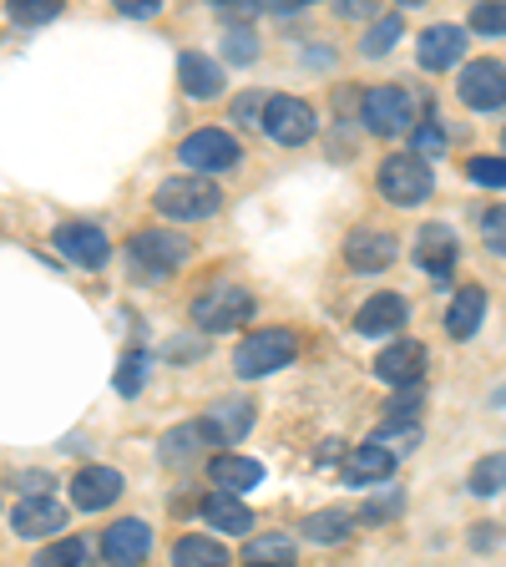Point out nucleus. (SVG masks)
Masks as SVG:
<instances>
[{"instance_id":"f257e3e1","label":"nucleus","mask_w":506,"mask_h":567,"mask_svg":"<svg viewBox=\"0 0 506 567\" xmlns=\"http://www.w3.org/2000/svg\"><path fill=\"white\" fill-rule=\"evenodd\" d=\"M295 354H299V334L283 330V324H269V330L244 334V344L234 350V370L244 380H264L295 365Z\"/></svg>"},{"instance_id":"f03ea898","label":"nucleus","mask_w":506,"mask_h":567,"mask_svg":"<svg viewBox=\"0 0 506 567\" xmlns=\"http://www.w3.org/2000/svg\"><path fill=\"white\" fill-rule=\"evenodd\" d=\"M157 213L173 218V224H198V218H213V213L224 208V188L213 183V177H193V173H177L167 177L163 188H157Z\"/></svg>"},{"instance_id":"7ed1b4c3","label":"nucleus","mask_w":506,"mask_h":567,"mask_svg":"<svg viewBox=\"0 0 506 567\" xmlns=\"http://www.w3.org/2000/svg\"><path fill=\"white\" fill-rule=\"evenodd\" d=\"M375 188L385 193V203H395V208H415V203L431 198L436 173H431V163H421L415 153H390L375 173Z\"/></svg>"},{"instance_id":"20e7f679","label":"nucleus","mask_w":506,"mask_h":567,"mask_svg":"<svg viewBox=\"0 0 506 567\" xmlns=\"http://www.w3.org/2000/svg\"><path fill=\"white\" fill-rule=\"evenodd\" d=\"M132 269L142 274V279H167L173 269H183L193 254V244L183 234H173V228H142V234H132Z\"/></svg>"},{"instance_id":"39448f33","label":"nucleus","mask_w":506,"mask_h":567,"mask_svg":"<svg viewBox=\"0 0 506 567\" xmlns=\"http://www.w3.org/2000/svg\"><path fill=\"white\" fill-rule=\"evenodd\" d=\"M360 122H365L375 137H401V132L415 127V102L405 86L395 82H380V86H365L360 96Z\"/></svg>"},{"instance_id":"423d86ee","label":"nucleus","mask_w":506,"mask_h":567,"mask_svg":"<svg viewBox=\"0 0 506 567\" xmlns=\"http://www.w3.org/2000/svg\"><path fill=\"white\" fill-rule=\"evenodd\" d=\"M248 315H254V295L238 289V284H213V289H203V295L193 299V324H198L203 334L238 330V324H248Z\"/></svg>"},{"instance_id":"0eeeda50","label":"nucleus","mask_w":506,"mask_h":567,"mask_svg":"<svg viewBox=\"0 0 506 567\" xmlns=\"http://www.w3.org/2000/svg\"><path fill=\"white\" fill-rule=\"evenodd\" d=\"M177 157H183V167H193V177H213V173H228V167L244 163V147L224 127H198L193 137H183Z\"/></svg>"},{"instance_id":"6e6552de","label":"nucleus","mask_w":506,"mask_h":567,"mask_svg":"<svg viewBox=\"0 0 506 567\" xmlns=\"http://www.w3.org/2000/svg\"><path fill=\"white\" fill-rule=\"evenodd\" d=\"M259 132H269L279 147H304V142L314 137V106H309L304 96H269Z\"/></svg>"},{"instance_id":"1a4fd4ad","label":"nucleus","mask_w":506,"mask_h":567,"mask_svg":"<svg viewBox=\"0 0 506 567\" xmlns=\"http://www.w3.org/2000/svg\"><path fill=\"white\" fill-rule=\"evenodd\" d=\"M456 96L472 106V112H496V106H506V66L492 56L466 61L456 76Z\"/></svg>"},{"instance_id":"9d476101","label":"nucleus","mask_w":506,"mask_h":567,"mask_svg":"<svg viewBox=\"0 0 506 567\" xmlns=\"http://www.w3.org/2000/svg\"><path fill=\"white\" fill-rule=\"evenodd\" d=\"M425 370H431V350L421 340H395L375 354V375L395 390H415L425 380Z\"/></svg>"},{"instance_id":"9b49d317","label":"nucleus","mask_w":506,"mask_h":567,"mask_svg":"<svg viewBox=\"0 0 506 567\" xmlns=\"http://www.w3.org/2000/svg\"><path fill=\"white\" fill-rule=\"evenodd\" d=\"M153 553V527L142 517H122L102 532V563L112 567H142Z\"/></svg>"},{"instance_id":"f8f14e48","label":"nucleus","mask_w":506,"mask_h":567,"mask_svg":"<svg viewBox=\"0 0 506 567\" xmlns=\"http://www.w3.org/2000/svg\"><path fill=\"white\" fill-rule=\"evenodd\" d=\"M51 244H56V254L71 259L76 269H102V264L112 259V238L96 224H61L56 234H51Z\"/></svg>"},{"instance_id":"ddd939ff","label":"nucleus","mask_w":506,"mask_h":567,"mask_svg":"<svg viewBox=\"0 0 506 567\" xmlns=\"http://www.w3.org/2000/svg\"><path fill=\"white\" fill-rule=\"evenodd\" d=\"M11 527L16 537H51L56 543L61 532H66V507H61L56 496H25V502H16L11 507Z\"/></svg>"},{"instance_id":"4468645a","label":"nucleus","mask_w":506,"mask_h":567,"mask_svg":"<svg viewBox=\"0 0 506 567\" xmlns=\"http://www.w3.org/2000/svg\"><path fill=\"white\" fill-rule=\"evenodd\" d=\"M198 431H203V441H208V446H238V441L254 431V405H248L244 395H234V401H218L198 421Z\"/></svg>"},{"instance_id":"2eb2a0df","label":"nucleus","mask_w":506,"mask_h":567,"mask_svg":"<svg viewBox=\"0 0 506 567\" xmlns=\"http://www.w3.org/2000/svg\"><path fill=\"white\" fill-rule=\"evenodd\" d=\"M456 254H461V238L451 224H425L421 234H415V264H421L431 279H451Z\"/></svg>"},{"instance_id":"dca6fc26","label":"nucleus","mask_w":506,"mask_h":567,"mask_svg":"<svg viewBox=\"0 0 506 567\" xmlns=\"http://www.w3.org/2000/svg\"><path fill=\"white\" fill-rule=\"evenodd\" d=\"M122 496V472L117 466H82L71 476V507L76 512H102Z\"/></svg>"},{"instance_id":"f3484780","label":"nucleus","mask_w":506,"mask_h":567,"mask_svg":"<svg viewBox=\"0 0 506 567\" xmlns=\"http://www.w3.org/2000/svg\"><path fill=\"white\" fill-rule=\"evenodd\" d=\"M415 61L421 71H451L466 61V31L461 25H425L421 47H415Z\"/></svg>"},{"instance_id":"a211bd4d","label":"nucleus","mask_w":506,"mask_h":567,"mask_svg":"<svg viewBox=\"0 0 506 567\" xmlns=\"http://www.w3.org/2000/svg\"><path fill=\"white\" fill-rule=\"evenodd\" d=\"M344 264L360 274L390 269V264H395V234H385V228H354V234L344 238Z\"/></svg>"},{"instance_id":"6ab92c4d","label":"nucleus","mask_w":506,"mask_h":567,"mask_svg":"<svg viewBox=\"0 0 506 567\" xmlns=\"http://www.w3.org/2000/svg\"><path fill=\"white\" fill-rule=\"evenodd\" d=\"M405 299L401 295H375L360 305V315H354V334H365V340H380V334H395L405 324Z\"/></svg>"},{"instance_id":"aec40b11","label":"nucleus","mask_w":506,"mask_h":567,"mask_svg":"<svg viewBox=\"0 0 506 567\" xmlns=\"http://www.w3.org/2000/svg\"><path fill=\"white\" fill-rule=\"evenodd\" d=\"M177 82H183V92L193 102H208V96L224 92V66L213 56H203V51H183L177 56Z\"/></svg>"},{"instance_id":"412c9836","label":"nucleus","mask_w":506,"mask_h":567,"mask_svg":"<svg viewBox=\"0 0 506 567\" xmlns=\"http://www.w3.org/2000/svg\"><path fill=\"white\" fill-rule=\"evenodd\" d=\"M208 476H213V486H218V492L238 496V492H254V486L264 482V461H254V456H234V451H224V456H213V461H208Z\"/></svg>"},{"instance_id":"4be33fe9","label":"nucleus","mask_w":506,"mask_h":567,"mask_svg":"<svg viewBox=\"0 0 506 567\" xmlns=\"http://www.w3.org/2000/svg\"><path fill=\"white\" fill-rule=\"evenodd\" d=\"M395 472V456H390L380 441H365V446H354L350 456H344V466H340V476L350 486H375V482H385V476Z\"/></svg>"},{"instance_id":"5701e85b","label":"nucleus","mask_w":506,"mask_h":567,"mask_svg":"<svg viewBox=\"0 0 506 567\" xmlns=\"http://www.w3.org/2000/svg\"><path fill=\"white\" fill-rule=\"evenodd\" d=\"M482 319H486V289H482V284L456 289V299H451V309H446L451 340H472V334L482 330Z\"/></svg>"},{"instance_id":"b1692460","label":"nucleus","mask_w":506,"mask_h":567,"mask_svg":"<svg viewBox=\"0 0 506 567\" xmlns=\"http://www.w3.org/2000/svg\"><path fill=\"white\" fill-rule=\"evenodd\" d=\"M203 522L213 532H254V512L244 507V496H228V492H208L198 502Z\"/></svg>"},{"instance_id":"393cba45","label":"nucleus","mask_w":506,"mask_h":567,"mask_svg":"<svg viewBox=\"0 0 506 567\" xmlns=\"http://www.w3.org/2000/svg\"><path fill=\"white\" fill-rule=\"evenodd\" d=\"M299 547L295 537H283V532H264V537H248L244 547V567H295Z\"/></svg>"},{"instance_id":"a878e982","label":"nucleus","mask_w":506,"mask_h":567,"mask_svg":"<svg viewBox=\"0 0 506 567\" xmlns=\"http://www.w3.org/2000/svg\"><path fill=\"white\" fill-rule=\"evenodd\" d=\"M173 567H234V557L218 537H177Z\"/></svg>"},{"instance_id":"bb28decb","label":"nucleus","mask_w":506,"mask_h":567,"mask_svg":"<svg viewBox=\"0 0 506 567\" xmlns=\"http://www.w3.org/2000/svg\"><path fill=\"white\" fill-rule=\"evenodd\" d=\"M350 527H354V512H344V507H324V512H309L304 517V537L309 543H319V547H330V543H344L350 537Z\"/></svg>"},{"instance_id":"cd10ccee","label":"nucleus","mask_w":506,"mask_h":567,"mask_svg":"<svg viewBox=\"0 0 506 567\" xmlns=\"http://www.w3.org/2000/svg\"><path fill=\"white\" fill-rule=\"evenodd\" d=\"M466 492H472V496H496V492H506V451H492V456L476 461L472 476H466Z\"/></svg>"},{"instance_id":"c85d7f7f","label":"nucleus","mask_w":506,"mask_h":567,"mask_svg":"<svg viewBox=\"0 0 506 567\" xmlns=\"http://www.w3.org/2000/svg\"><path fill=\"white\" fill-rule=\"evenodd\" d=\"M401 31H405V21H401V11H390V16H380L375 25L365 31V41H360V56H390L395 51V41H401Z\"/></svg>"},{"instance_id":"c756f323","label":"nucleus","mask_w":506,"mask_h":567,"mask_svg":"<svg viewBox=\"0 0 506 567\" xmlns=\"http://www.w3.org/2000/svg\"><path fill=\"white\" fill-rule=\"evenodd\" d=\"M198 446H208L198 425H173V431L163 436V461L167 466H183V461L198 456Z\"/></svg>"},{"instance_id":"7c9ffc66","label":"nucleus","mask_w":506,"mask_h":567,"mask_svg":"<svg viewBox=\"0 0 506 567\" xmlns=\"http://www.w3.org/2000/svg\"><path fill=\"white\" fill-rule=\"evenodd\" d=\"M82 563H86L82 537H56V543H47L41 553L31 557V567H82Z\"/></svg>"},{"instance_id":"2f4dec72","label":"nucleus","mask_w":506,"mask_h":567,"mask_svg":"<svg viewBox=\"0 0 506 567\" xmlns=\"http://www.w3.org/2000/svg\"><path fill=\"white\" fill-rule=\"evenodd\" d=\"M147 365H153V354L147 350H127L117 365V395H137L147 385Z\"/></svg>"},{"instance_id":"473e14b6","label":"nucleus","mask_w":506,"mask_h":567,"mask_svg":"<svg viewBox=\"0 0 506 567\" xmlns=\"http://www.w3.org/2000/svg\"><path fill=\"white\" fill-rule=\"evenodd\" d=\"M6 16H11L16 25H47V21L61 16V0H11Z\"/></svg>"},{"instance_id":"72a5a7b5","label":"nucleus","mask_w":506,"mask_h":567,"mask_svg":"<svg viewBox=\"0 0 506 567\" xmlns=\"http://www.w3.org/2000/svg\"><path fill=\"white\" fill-rule=\"evenodd\" d=\"M224 56L238 61V66H248V61L259 56V35L248 31V25H228L224 31Z\"/></svg>"},{"instance_id":"f704fd0d","label":"nucleus","mask_w":506,"mask_h":567,"mask_svg":"<svg viewBox=\"0 0 506 567\" xmlns=\"http://www.w3.org/2000/svg\"><path fill=\"white\" fill-rule=\"evenodd\" d=\"M421 405H425V390H421V385H415V390H401V395L385 405V425H415Z\"/></svg>"},{"instance_id":"c9c22d12","label":"nucleus","mask_w":506,"mask_h":567,"mask_svg":"<svg viewBox=\"0 0 506 567\" xmlns=\"http://www.w3.org/2000/svg\"><path fill=\"white\" fill-rule=\"evenodd\" d=\"M466 177L482 183V188H506V157H472V163H466Z\"/></svg>"},{"instance_id":"e433bc0d","label":"nucleus","mask_w":506,"mask_h":567,"mask_svg":"<svg viewBox=\"0 0 506 567\" xmlns=\"http://www.w3.org/2000/svg\"><path fill=\"white\" fill-rule=\"evenodd\" d=\"M472 31L476 35H506V6H502V0L476 6V11H472Z\"/></svg>"},{"instance_id":"4c0bfd02","label":"nucleus","mask_w":506,"mask_h":567,"mask_svg":"<svg viewBox=\"0 0 506 567\" xmlns=\"http://www.w3.org/2000/svg\"><path fill=\"white\" fill-rule=\"evenodd\" d=\"M482 238L496 259H506V208H486L482 213Z\"/></svg>"},{"instance_id":"58836bf2","label":"nucleus","mask_w":506,"mask_h":567,"mask_svg":"<svg viewBox=\"0 0 506 567\" xmlns=\"http://www.w3.org/2000/svg\"><path fill=\"white\" fill-rule=\"evenodd\" d=\"M446 153V132H441V122H425V127H415V157L421 163H431V157Z\"/></svg>"},{"instance_id":"ea45409f","label":"nucleus","mask_w":506,"mask_h":567,"mask_svg":"<svg viewBox=\"0 0 506 567\" xmlns=\"http://www.w3.org/2000/svg\"><path fill=\"white\" fill-rule=\"evenodd\" d=\"M234 122H238V127L259 132L264 127V92H244V96H238V102H234Z\"/></svg>"},{"instance_id":"a19ab883","label":"nucleus","mask_w":506,"mask_h":567,"mask_svg":"<svg viewBox=\"0 0 506 567\" xmlns=\"http://www.w3.org/2000/svg\"><path fill=\"white\" fill-rule=\"evenodd\" d=\"M395 512H401V492L375 496V502H370V507L360 512V517H365V522H385V517H395Z\"/></svg>"},{"instance_id":"79ce46f5","label":"nucleus","mask_w":506,"mask_h":567,"mask_svg":"<svg viewBox=\"0 0 506 567\" xmlns=\"http://www.w3.org/2000/svg\"><path fill=\"white\" fill-rule=\"evenodd\" d=\"M117 11L127 16V21H153V16L163 11V0H117Z\"/></svg>"},{"instance_id":"37998d69","label":"nucleus","mask_w":506,"mask_h":567,"mask_svg":"<svg viewBox=\"0 0 506 567\" xmlns=\"http://www.w3.org/2000/svg\"><path fill=\"white\" fill-rule=\"evenodd\" d=\"M334 11H340V16H350V21H360V16H370V11H375V6H370V0H340Z\"/></svg>"},{"instance_id":"c03bdc74","label":"nucleus","mask_w":506,"mask_h":567,"mask_svg":"<svg viewBox=\"0 0 506 567\" xmlns=\"http://www.w3.org/2000/svg\"><path fill=\"white\" fill-rule=\"evenodd\" d=\"M502 147H506V127H502Z\"/></svg>"}]
</instances>
